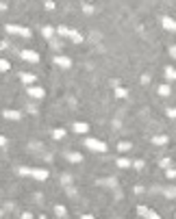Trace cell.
<instances>
[{"instance_id": "cell-1", "label": "cell", "mask_w": 176, "mask_h": 219, "mask_svg": "<svg viewBox=\"0 0 176 219\" xmlns=\"http://www.w3.org/2000/svg\"><path fill=\"white\" fill-rule=\"evenodd\" d=\"M85 145H87L89 150H93V152H107V145H104L102 141H98V139H87Z\"/></svg>"}, {"instance_id": "cell-2", "label": "cell", "mask_w": 176, "mask_h": 219, "mask_svg": "<svg viewBox=\"0 0 176 219\" xmlns=\"http://www.w3.org/2000/svg\"><path fill=\"white\" fill-rule=\"evenodd\" d=\"M20 59L29 61V63H37V61H39V54H37L35 50H22V52H20Z\"/></svg>"}, {"instance_id": "cell-3", "label": "cell", "mask_w": 176, "mask_h": 219, "mask_svg": "<svg viewBox=\"0 0 176 219\" xmlns=\"http://www.w3.org/2000/svg\"><path fill=\"white\" fill-rule=\"evenodd\" d=\"M137 215H139V217H146V219H159V217H161L159 213L146 208V206H137Z\"/></svg>"}, {"instance_id": "cell-4", "label": "cell", "mask_w": 176, "mask_h": 219, "mask_svg": "<svg viewBox=\"0 0 176 219\" xmlns=\"http://www.w3.org/2000/svg\"><path fill=\"white\" fill-rule=\"evenodd\" d=\"M7 33H15V35H22V37H31V31H29V28L13 26V24H7Z\"/></svg>"}, {"instance_id": "cell-5", "label": "cell", "mask_w": 176, "mask_h": 219, "mask_svg": "<svg viewBox=\"0 0 176 219\" xmlns=\"http://www.w3.org/2000/svg\"><path fill=\"white\" fill-rule=\"evenodd\" d=\"M55 61V65H59V67H63V70H67V67H72V61L67 59V57H55L52 59Z\"/></svg>"}, {"instance_id": "cell-6", "label": "cell", "mask_w": 176, "mask_h": 219, "mask_svg": "<svg viewBox=\"0 0 176 219\" xmlns=\"http://www.w3.org/2000/svg\"><path fill=\"white\" fill-rule=\"evenodd\" d=\"M26 93H29L31 98H44V95H46V91H44L42 87H29V89H26Z\"/></svg>"}, {"instance_id": "cell-7", "label": "cell", "mask_w": 176, "mask_h": 219, "mask_svg": "<svg viewBox=\"0 0 176 219\" xmlns=\"http://www.w3.org/2000/svg\"><path fill=\"white\" fill-rule=\"evenodd\" d=\"M31 176L35 178V180H46L48 171H46V169H31Z\"/></svg>"}, {"instance_id": "cell-8", "label": "cell", "mask_w": 176, "mask_h": 219, "mask_svg": "<svg viewBox=\"0 0 176 219\" xmlns=\"http://www.w3.org/2000/svg\"><path fill=\"white\" fill-rule=\"evenodd\" d=\"M100 187H111V189H117V180L115 178H102V180H98Z\"/></svg>"}, {"instance_id": "cell-9", "label": "cell", "mask_w": 176, "mask_h": 219, "mask_svg": "<svg viewBox=\"0 0 176 219\" xmlns=\"http://www.w3.org/2000/svg\"><path fill=\"white\" fill-rule=\"evenodd\" d=\"M161 24H163V28H165V31H170V33H172V31H176L174 20H172V18H168V15H165L163 20H161Z\"/></svg>"}, {"instance_id": "cell-10", "label": "cell", "mask_w": 176, "mask_h": 219, "mask_svg": "<svg viewBox=\"0 0 176 219\" xmlns=\"http://www.w3.org/2000/svg\"><path fill=\"white\" fill-rule=\"evenodd\" d=\"M65 158L70 163H80V161H83V154H78V152H65Z\"/></svg>"}, {"instance_id": "cell-11", "label": "cell", "mask_w": 176, "mask_h": 219, "mask_svg": "<svg viewBox=\"0 0 176 219\" xmlns=\"http://www.w3.org/2000/svg\"><path fill=\"white\" fill-rule=\"evenodd\" d=\"M20 78H22V83H26V85H31V83H35V74H31V72H22L20 74Z\"/></svg>"}, {"instance_id": "cell-12", "label": "cell", "mask_w": 176, "mask_h": 219, "mask_svg": "<svg viewBox=\"0 0 176 219\" xmlns=\"http://www.w3.org/2000/svg\"><path fill=\"white\" fill-rule=\"evenodd\" d=\"M2 117H7V119H22V113L20 111H2Z\"/></svg>"}, {"instance_id": "cell-13", "label": "cell", "mask_w": 176, "mask_h": 219, "mask_svg": "<svg viewBox=\"0 0 176 219\" xmlns=\"http://www.w3.org/2000/svg\"><path fill=\"white\" fill-rule=\"evenodd\" d=\"M161 191H163V195H165L168 200H174V197H176V189H174V187H165V189H161Z\"/></svg>"}, {"instance_id": "cell-14", "label": "cell", "mask_w": 176, "mask_h": 219, "mask_svg": "<svg viewBox=\"0 0 176 219\" xmlns=\"http://www.w3.org/2000/svg\"><path fill=\"white\" fill-rule=\"evenodd\" d=\"M152 143L154 145H165L168 143V137L165 134H157V137H152Z\"/></svg>"}, {"instance_id": "cell-15", "label": "cell", "mask_w": 176, "mask_h": 219, "mask_svg": "<svg viewBox=\"0 0 176 219\" xmlns=\"http://www.w3.org/2000/svg\"><path fill=\"white\" fill-rule=\"evenodd\" d=\"M72 128H74L76 132H80V134H83V132H87V130H89V126H87V124H83V121H76V124H74Z\"/></svg>"}, {"instance_id": "cell-16", "label": "cell", "mask_w": 176, "mask_h": 219, "mask_svg": "<svg viewBox=\"0 0 176 219\" xmlns=\"http://www.w3.org/2000/svg\"><path fill=\"white\" fill-rule=\"evenodd\" d=\"M55 213H57L59 219H65V217H67V211H65V206H61V204H57V206H55Z\"/></svg>"}, {"instance_id": "cell-17", "label": "cell", "mask_w": 176, "mask_h": 219, "mask_svg": "<svg viewBox=\"0 0 176 219\" xmlns=\"http://www.w3.org/2000/svg\"><path fill=\"white\" fill-rule=\"evenodd\" d=\"M67 37H72L74 44H80V41H83V35H80L78 31H70V35H67Z\"/></svg>"}, {"instance_id": "cell-18", "label": "cell", "mask_w": 176, "mask_h": 219, "mask_svg": "<svg viewBox=\"0 0 176 219\" xmlns=\"http://www.w3.org/2000/svg\"><path fill=\"white\" fill-rule=\"evenodd\" d=\"M130 148H133L130 141H120V143H117V150H120V152H128Z\"/></svg>"}, {"instance_id": "cell-19", "label": "cell", "mask_w": 176, "mask_h": 219, "mask_svg": "<svg viewBox=\"0 0 176 219\" xmlns=\"http://www.w3.org/2000/svg\"><path fill=\"white\" fill-rule=\"evenodd\" d=\"M165 78H168V80H174V78H176V70H174L172 65L165 67Z\"/></svg>"}, {"instance_id": "cell-20", "label": "cell", "mask_w": 176, "mask_h": 219, "mask_svg": "<svg viewBox=\"0 0 176 219\" xmlns=\"http://www.w3.org/2000/svg\"><path fill=\"white\" fill-rule=\"evenodd\" d=\"M115 163H117V167H122V169H126V167H130V161H128V158H117Z\"/></svg>"}, {"instance_id": "cell-21", "label": "cell", "mask_w": 176, "mask_h": 219, "mask_svg": "<svg viewBox=\"0 0 176 219\" xmlns=\"http://www.w3.org/2000/svg\"><path fill=\"white\" fill-rule=\"evenodd\" d=\"M63 137H65V130H63V128L52 130V139H63Z\"/></svg>"}, {"instance_id": "cell-22", "label": "cell", "mask_w": 176, "mask_h": 219, "mask_svg": "<svg viewBox=\"0 0 176 219\" xmlns=\"http://www.w3.org/2000/svg\"><path fill=\"white\" fill-rule=\"evenodd\" d=\"M9 211H13V202H7L5 206H2V211H0V215H7Z\"/></svg>"}, {"instance_id": "cell-23", "label": "cell", "mask_w": 176, "mask_h": 219, "mask_svg": "<svg viewBox=\"0 0 176 219\" xmlns=\"http://www.w3.org/2000/svg\"><path fill=\"white\" fill-rule=\"evenodd\" d=\"M115 98H126V89H122V87H115Z\"/></svg>"}, {"instance_id": "cell-24", "label": "cell", "mask_w": 176, "mask_h": 219, "mask_svg": "<svg viewBox=\"0 0 176 219\" xmlns=\"http://www.w3.org/2000/svg\"><path fill=\"white\" fill-rule=\"evenodd\" d=\"M159 93H161V95H170L172 91H170V87H168V85H161V87H159Z\"/></svg>"}, {"instance_id": "cell-25", "label": "cell", "mask_w": 176, "mask_h": 219, "mask_svg": "<svg viewBox=\"0 0 176 219\" xmlns=\"http://www.w3.org/2000/svg\"><path fill=\"white\" fill-rule=\"evenodd\" d=\"M15 171H18L20 176H31V169H29V167H18Z\"/></svg>"}, {"instance_id": "cell-26", "label": "cell", "mask_w": 176, "mask_h": 219, "mask_svg": "<svg viewBox=\"0 0 176 219\" xmlns=\"http://www.w3.org/2000/svg\"><path fill=\"white\" fill-rule=\"evenodd\" d=\"M9 67H11V63H9V61H0V72H7Z\"/></svg>"}, {"instance_id": "cell-27", "label": "cell", "mask_w": 176, "mask_h": 219, "mask_svg": "<svg viewBox=\"0 0 176 219\" xmlns=\"http://www.w3.org/2000/svg\"><path fill=\"white\" fill-rule=\"evenodd\" d=\"M83 11L87 13V15H91V13H93V7H91V5H87V2H83Z\"/></svg>"}, {"instance_id": "cell-28", "label": "cell", "mask_w": 176, "mask_h": 219, "mask_svg": "<svg viewBox=\"0 0 176 219\" xmlns=\"http://www.w3.org/2000/svg\"><path fill=\"white\" fill-rule=\"evenodd\" d=\"M89 37L93 39V41H100V37H102V35H100V31H91V35H89Z\"/></svg>"}, {"instance_id": "cell-29", "label": "cell", "mask_w": 176, "mask_h": 219, "mask_svg": "<svg viewBox=\"0 0 176 219\" xmlns=\"http://www.w3.org/2000/svg\"><path fill=\"white\" fill-rule=\"evenodd\" d=\"M165 115H168L170 119H174V117H176V108H165Z\"/></svg>"}, {"instance_id": "cell-30", "label": "cell", "mask_w": 176, "mask_h": 219, "mask_svg": "<svg viewBox=\"0 0 176 219\" xmlns=\"http://www.w3.org/2000/svg\"><path fill=\"white\" fill-rule=\"evenodd\" d=\"M130 165H135V169H144V161H130Z\"/></svg>"}, {"instance_id": "cell-31", "label": "cell", "mask_w": 176, "mask_h": 219, "mask_svg": "<svg viewBox=\"0 0 176 219\" xmlns=\"http://www.w3.org/2000/svg\"><path fill=\"white\" fill-rule=\"evenodd\" d=\"M170 163H172L170 158H161L159 161V167H170Z\"/></svg>"}, {"instance_id": "cell-32", "label": "cell", "mask_w": 176, "mask_h": 219, "mask_svg": "<svg viewBox=\"0 0 176 219\" xmlns=\"http://www.w3.org/2000/svg\"><path fill=\"white\" fill-rule=\"evenodd\" d=\"M61 182H63V187H67V184H70V182H72V178H70V176H67V174H63V178H61Z\"/></svg>"}, {"instance_id": "cell-33", "label": "cell", "mask_w": 176, "mask_h": 219, "mask_svg": "<svg viewBox=\"0 0 176 219\" xmlns=\"http://www.w3.org/2000/svg\"><path fill=\"white\" fill-rule=\"evenodd\" d=\"M42 33H44V37H48V39L52 37V28H50V26H46V28H44Z\"/></svg>"}, {"instance_id": "cell-34", "label": "cell", "mask_w": 176, "mask_h": 219, "mask_svg": "<svg viewBox=\"0 0 176 219\" xmlns=\"http://www.w3.org/2000/svg\"><path fill=\"white\" fill-rule=\"evenodd\" d=\"M26 111H29V113H31V115H37V108H35V106H33V104H29V106H26Z\"/></svg>"}, {"instance_id": "cell-35", "label": "cell", "mask_w": 176, "mask_h": 219, "mask_svg": "<svg viewBox=\"0 0 176 219\" xmlns=\"http://www.w3.org/2000/svg\"><path fill=\"white\" fill-rule=\"evenodd\" d=\"M44 7H46V9H50V11H52V9H55V7H57V5H55V2H52V0H46V5H44Z\"/></svg>"}, {"instance_id": "cell-36", "label": "cell", "mask_w": 176, "mask_h": 219, "mask_svg": "<svg viewBox=\"0 0 176 219\" xmlns=\"http://www.w3.org/2000/svg\"><path fill=\"white\" fill-rule=\"evenodd\" d=\"M59 35H70V28H65V26H59Z\"/></svg>"}, {"instance_id": "cell-37", "label": "cell", "mask_w": 176, "mask_h": 219, "mask_svg": "<svg viewBox=\"0 0 176 219\" xmlns=\"http://www.w3.org/2000/svg\"><path fill=\"white\" fill-rule=\"evenodd\" d=\"M0 145H2V150L7 148V137L5 134H0Z\"/></svg>"}, {"instance_id": "cell-38", "label": "cell", "mask_w": 176, "mask_h": 219, "mask_svg": "<svg viewBox=\"0 0 176 219\" xmlns=\"http://www.w3.org/2000/svg\"><path fill=\"white\" fill-rule=\"evenodd\" d=\"M148 83H150V76L144 74V76H141V85H148Z\"/></svg>"}, {"instance_id": "cell-39", "label": "cell", "mask_w": 176, "mask_h": 219, "mask_svg": "<svg viewBox=\"0 0 176 219\" xmlns=\"http://www.w3.org/2000/svg\"><path fill=\"white\" fill-rule=\"evenodd\" d=\"M113 128H115V130L122 128V121H120V119H113Z\"/></svg>"}, {"instance_id": "cell-40", "label": "cell", "mask_w": 176, "mask_h": 219, "mask_svg": "<svg viewBox=\"0 0 176 219\" xmlns=\"http://www.w3.org/2000/svg\"><path fill=\"white\" fill-rule=\"evenodd\" d=\"M20 217H22V219H31V217H33V213H29V211H26V213H22Z\"/></svg>"}, {"instance_id": "cell-41", "label": "cell", "mask_w": 176, "mask_h": 219, "mask_svg": "<svg viewBox=\"0 0 176 219\" xmlns=\"http://www.w3.org/2000/svg\"><path fill=\"white\" fill-rule=\"evenodd\" d=\"M168 178H170V180H172V178H176V171H174V169H168Z\"/></svg>"}, {"instance_id": "cell-42", "label": "cell", "mask_w": 176, "mask_h": 219, "mask_svg": "<svg viewBox=\"0 0 176 219\" xmlns=\"http://www.w3.org/2000/svg\"><path fill=\"white\" fill-rule=\"evenodd\" d=\"M50 46L55 48V50H59V48H61V44H59V41H50Z\"/></svg>"}]
</instances>
